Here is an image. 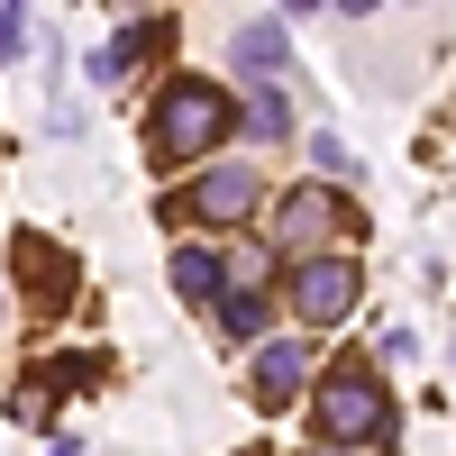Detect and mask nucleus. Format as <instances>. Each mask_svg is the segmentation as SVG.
I'll return each mask as SVG.
<instances>
[{"label":"nucleus","mask_w":456,"mask_h":456,"mask_svg":"<svg viewBox=\"0 0 456 456\" xmlns=\"http://www.w3.org/2000/svg\"><path fill=\"white\" fill-rule=\"evenodd\" d=\"M384 429H393V402H384V384H374L365 365L320 384V447H374Z\"/></svg>","instance_id":"nucleus-1"},{"label":"nucleus","mask_w":456,"mask_h":456,"mask_svg":"<svg viewBox=\"0 0 456 456\" xmlns=\"http://www.w3.org/2000/svg\"><path fill=\"white\" fill-rule=\"evenodd\" d=\"M146 137H156V156H165V165L210 156V146L228 137V101H219L210 83H174V92L156 101V128H146Z\"/></svg>","instance_id":"nucleus-2"},{"label":"nucleus","mask_w":456,"mask_h":456,"mask_svg":"<svg viewBox=\"0 0 456 456\" xmlns=\"http://www.w3.org/2000/svg\"><path fill=\"white\" fill-rule=\"evenodd\" d=\"M292 311L320 320V329L347 320V311H356V265H347V256H311V265L292 274Z\"/></svg>","instance_id":"nucleus-3"},{"label":"nucleus","mask_w":456,"mask_h":456,"mask_svg":"<svg viewBox=\"0 0 456 456\" xmlns=\"http://www.w3.org/2000/svg\"><path fill=\"white\" fill-rule=\"evenodd\" d=\"M256 165H210L201 183H192V219H247L256 210Z\"/></svg>","instance_id":"nucleus-4"},{"label":"nucleus","mask_w":456,"mask_h":456,"mask_svg":"<svg viewBox=\"0 0 456 456\" xmlns=\"http://www.w3.org/2000/svg\"><path fill=\"white\" fill-rule=\"evenodd\" d=\"M356 210L347 201H329V192H292L283 201V247H320V238H347Z\"/></svg>","instance_id":"nucleus-5"},{"label":"nucleus","mask_w":456,"mask_h":456,"mask_svg":"<svg viewBox=\"0 0 456 456\" xmlns=\"http://www.w3.org/2000/svg\"><path fill=\"white\" fill-rule=\"evenodd\" d=\"M301 374H311V356H301L292 338H274V347H256V374H247V393H256V411H283V402L301 393Z\"/></svg>","instance_id":"nucleus-6"},{"label":"nucleus","mask_w":456,"mask_h":456,"mask_svg":"<svg viewBox=\"0 0 456 456\" xmlns=\"http://www.w3.org/2000/svg\"><path fill=\"white\" fill-rule=\"evenodd\" d=\"M228 55H238V73H283V64H292V37L265 19V28H238V46H228Z\"/></svg>","instance_id":"nucleus-7"},{"label":"nucleus","mask_w":456,"mask_h":456,"mask_svg":"<svg viewBox=\"0 0 456 456\" xmlns=\"http://www.w3.org/2000/svg\"><path fill=\"white\" fill-rule=\"evenodd\" d=\"M174 292H183V301H228L219 256H210V247H174Z\"/></svg>","instance_id":"nucleus-8"},{"label":"nucleus","mask_w":456,"mask_h":456,"mask_svg":"<svg viewBox=\"0 0 456 456\" xmlns=\"http://www.w3.org/2000/svg\"><path fill=\"white\" fill-rule=\"evenodd\" d=\"M219 329H228V338H256V329H265V292H228V301H219Z\"/></svg>","instance_id":"nucleus-9"},{"label":"nucleus","mask_w":456,"mask_h":456,"mask_svg":"<svg viewBox=\"0 0 456 456\" xmlns=\"http://www.w3.org/2000/svg\"><path fill=\"white\" fill-rule=\"evenodd\" d=\"M311 165H320V174H338V183H356V156H347V146H338L329 128L311 137Z\"/></svg>","instance_id":"nucleus-10"},{"label":"nucleus","mask_w":456,"mask_h":456,"mask_svg":"<svg viewBox=\"0 0 456 456\" xmlns=\"http://www.w3.org/2000/svg\"><path fill=\"white\" fill-rule=\"evenodd\" d=\"M28 46V10H0V55H19Z\"/></svg>","instance_id":"nucleus-11"},{"label":"nucleus","mask_w":456,"mask_h":456,"mask_svg":"<svg viewBox=\"0 0 456 456\" xmlns=\"http://www.w3.org/2000/svg\"><path fill=\"white\" fill-rule=\"evenodd\" d=\"M55 456H83V447H55Z\"/></svg>","instance_id":"nucleus-12"},{"label":"nucleus","mask_w":456,"mask_h":456,"mask_svg":"<svg viewBox=\"0 0 456 456\" xmlns=\"http://www.w3.org/2000/svg\"><path fill=\"white\" fill-rule=\"evenodd\" d=\"M247 456H265V447H247Z\"/></svg>","instance_id":"nucleus-13"},{"label":"nucleus","mask_w":456,"mask_h":456,"mask_svg":"<svg viewBox=\"0 0 456 456\" xmlns=\"http://www.w3.org/2000/svg\"><path fill=\"white\" fill-rule=\"evenodd\" d=\"M0 311H10V301H0Z\"/></svg>","instance_id":"nucleus-14"},{"label":"nucleus","mask_w":456,"mask_h":456,"mask_svg":"<svg viewBox=\"0 0 456 456\" xmlns=\"http://www.w3.org/2000/svg\"><path fill=\"white\" fill-rule=\"evenodd\" d=\"M320 456H329V447H320Z\"/></svg>","instance_id":"nucleus-15"}]
</instances>
